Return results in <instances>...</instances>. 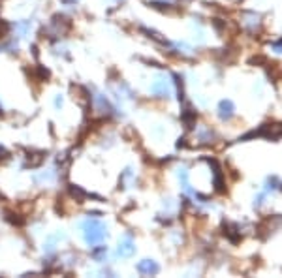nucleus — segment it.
I'll return each mask as SVG.
<instances>
[{
    "mask_svg": "<svg viewBox=\"0 0 282 278\" xmlns=\"http://www.w3.org/2000/svg\"><path fill=\"white\" fill-rule=\"evenodd\" d=\"M85 235H86V240L92 244V242H98V240L104 239V228L100 222H86L85 224Z\"/></svg>",
    "mask_w": 282,
    "mask_h": 278,
    "instance_id": "f257e3e1",
    "label": "nucleus"
}]
</instances>
